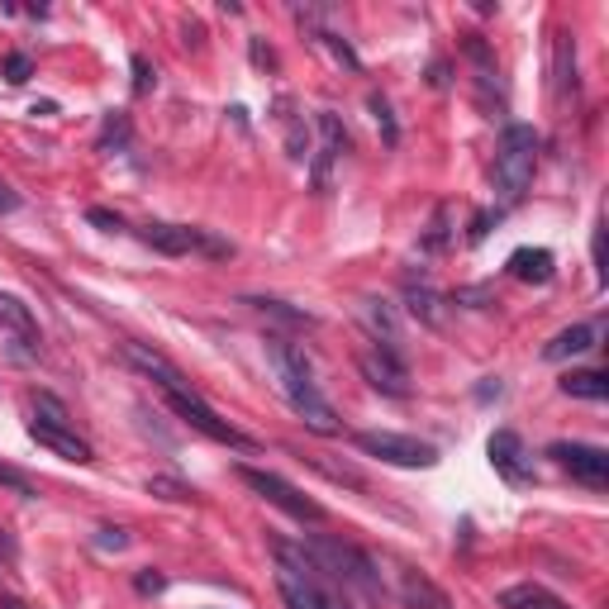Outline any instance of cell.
I'll return each instance as SVG.
<instances>
[{
	"label": "cell",
	"instance_id": "6da1fadb",
	"mask_svg": "<svg viewBox=\"0 0 609 609\" xmlns=\"http://www.w3.org/2000/svg\"><path fill=\"white\" fill-rule=\"evenodd\" d=\"M266 362H272V376H276V386H281L286 405L304 419V428H314L320 438H338L343 434L338 410L320 396V386H314V372H310L304 348H296V343L281 338V334H272L266 338Z\"/></svg>",
	"mask_w": 609,
	"mask_h": 609
},
{
	"label": "cell",
	"instance_id": "7a4b0ae2",
	"mask_svg": "<svg viewBox=\"0 0 609 609\" xmlns=\"http://www.w3.org/2000/svg\"><path fill=\"white\" fill-rule=\"evenodd\" d=\"M272 557H276V590H281L286 609H352L348 595L304 552V543L272 538Z\"/></svg>",
	"mask_w": 609,
	"mask_h": 609
},
{
	"label": "cell",
	"instance_id": "3957f363",
	"mask_svg": "<svg viewBox=\"0 0 609 609\" xmlns=\"http://www.w3.org/2000/svg\"><path fill=\"white\" fill-rule=\"evenodd\" d=\"M533 172H538V129L533 124H505L500 148H495V167H490L505 205H519L528 196Z\"/></svg>",
	"mask_w": 609,
	"mask_h": 609
},
{
	"label": "cell",
	"instance_id": "277c9868",
	"mask_svg": "<svg viewBox=\"0 0 609 609\" xmlns=\"http://www.w3.org/2000/svg\"><path fill=\"white\" fill-rule=\"evenodd\" d=\"M304 552L320 562V571L334 586L348 595V590H362L366 600H381V576H376V567H372V557L358 552L352 543H338V538H304Z\"/></svg>",
	"mask_w": 609,
	"mask_h": 609
},
{
	"label": "cell",
	"instance_id": "5b68a950",
	"mask_svg": "<svg viewBox=\"0 0 609 609\" xmlns=\"http://www.w3.org/2000/svg\"><path fill=\"white\" fill-rule=\"evenodd\" d=\"M162 396H167V405H172V414L176 419H186L190 428H196V434H205V438H214V443H228V448H258V443H252L243 428H234L228 424V419H220L210 410L205 400L196 396V386H181V390H162Z\"/></svg>",
	"mask_w": 609,
	"mask_h": 609
},
{
	"label": "cell",
	"instance_id": "8992f818",
	"mask_svg": "<svg viewBox=\"0 0 609 609\" xmlns=\"http://www.w3.org/2000/svg\"><path fill=\"white\" fill-rule=\"evenodd\" d=\"M238 481H243L248 490H258L262 500H272L276 510H286L290 519H300V524H324V505L310 500V495L296 490L290 481H281L276 472H262V466H238Z\"/></svg>",
	"mask_w": 609,
	"mask_h": 609
},
{
	"label": "cell",
	"instance_id": "52a82bcc",
	"mask_svg": "<svg viewBox=\"0 0 609 609\" xmlns=\"http://www.w3.org/2000/svg\"><path fill=\"white\" fill-rule=\"evenodd\" d=\"M138 238L162 252V258H186V252H210V258H234V243H220L205 228H186V224H143Z\"/></svg>",
	"mask_w": 609,
	"mask_h": 609
},
{
	"label": "cell",
	"instance_id": "ba28073f",
	"mask_svg": "<svg viewBox=\"0 0 609 609\" xmlns=\"http://www.w3.org/2000/svg\"><path fill=\"white\" fill-rule=\"evenodd\" d=\"M366 457H381L390 466H434L438 462V448L424 438H410V434H390V428H366V434L352 438Z\"/></svg>",
	"mask_w": 609,
	"mask_h": 609
},
{
	"label": "cell",
	"instance_id": "9c48e42d",
	"mask_svg": "<svg viewBox=\"0 0 609 609\" xmlns=\"http://www.w3.org/2000/svg\"><path fill=\"white\" fill-rule=\"evenodd\" d=\"M548 457L562 472H571L576 481H586L590 490H605L609 486V452L595 448V443H552Z\"/></svg>",
	"mask_w": 609,
	"mask_h": 609
},
{
	"label": "cell",
	"instance_id": "30bf717a",
	"mask_svg": "<svg viewBox=\"0 0 609 609\" xmlns=\"http://www.w3.org/2000/svg\"><path fill=\"white\" fill-rule=\"evenodd\" d=\"M358 366L362 376L372 381L376 390H386V396H410V366H405V358H390L386 348H376V343H366V348L358 352Z\"/></svg>",
	"mask_w": 609,
	"mask_h": 609
},
{
	"label": "cell",
	"instance_id": "8fae6325",
	"mask_svg": "<svg viewBox=\"0 0 609 609\" xmlns=\"http://www.w3.org/2000/svg\"><path fill=\"white\" fill-rule=\"evenodd\" d=\"M486 457H490V466H495V472H500L505 481H510V486H528V481H533L524 438H519L514 428H495L490 443H486Z\"/></svg>",
	"mask_w": 609,
	"mask_h": 609
},
{
	"label": "cell",
	"instance_id": "7c38bea8",
	"mask_svg": "<svg viewBox=\"0 0 609 609\" xmlns=\"http://www.w3.org/2000/svg\"><path fill=\"white\" fill-rule=\"evenodd\" d=\"M362 324H366L376 348H386L390 358H405V328L386 300H362Z\"/></svg>",
	"mask_w": 609,
	"mask_h": 609
},
{
	"label": "cell",
	"instance_id": "4fadbf2b",
	"mask_svg": "<svg viewBox=\"0 0 609 609\" xmlns=\"http://www.w3.org/2000/svg\"><path fill=\"white\" fill-rule=\"evenodd\" d=\"M348 152V129L334 110H320V152H314V190H328V162Z\"/></svg>",
	"mask_w": 609,
	"mask_h": 609
},
{
	"label": "cell",
	"instance_id": "5bb4252c",
	"mask_svg": "<svg viewBox=\"0 0 609 609\" xmlns=\"http://www.w3.org/2000/svg\"><path fill=\"white\" fill-rule=\"evenodd\" d=\"M396 590H400L405 609H452L448 590H443V586H434V581H428L424 571H414V567H400V576H396Z\"/></svg>",
	"mask_w": 609,
	"mask_h": 609
},
{
	"label": "cell",
	"instance_id": "9a60e30c",
	"mask_svg": "<svg viewBox=\"0 0 609 609\" xmlns=\"http://www.w3.org/2000/svg\"><path fill=\"white\" fill-rule=\"evenodd\" d=\"M29 438L38 443V448H48V452H58L62 462H91V443H81L72 434V428H53V424H43V419H34L29 424Z\"/></svg>",
	"mask_w": 609,
	"mask_h": 609
},
{
	"label": "cell",
	"instance_id": "2e32d148",
	"mask_svg": "<svg viewBox=\"0 0 609 609\" xmlns=\"http://www.w3.org/2000/svg\"><path fill=\"white\" fill-rule=\"evenodd\" d=\"M124 358H129V362H134L143 376L158 381L162 390H181V386H190V381H186L181 372H176V366H172L167 358H162L158 348H148V343H124Z\"/></svg>",
	"mask_w": 609,
	"mask_h": 609
},
{
	"label": "cell",
	"instance_id": "e0dca14e",
	"mask_svg": "<svg viewBox=\"0 0 609 609\" xmlns=\"http://www.w3.org/2000/svg\"><path fill=\"white\" fill-rule=\"evenodd\" d=\"M505 272L514 276V281H533V286H548L552 272H557V258L548 248H514L510 262H505Z\"/></svg>",
	"mask_w": 609,
	"mask_h": 609
},
{
	"label": "cell",
	"instance_id": "ac0fdd59",
	"mask_svg": "<svg viewBox=\"0 0 609 609\" xmlns=\"http://www.w3.org/2000/svg\"><path fill=\"white\" fill-rule=\"evenodd\" d=\"M595 338H600V328H595V324H571V328H562V334L548 343V348H543V358H548V362L581 358V352L595 348Z\"/></svg>",
	"mask_w": 609,
	"mask_h": 609
},
{
	"label": "cell",
	"instance_id": "d6986e66",
	"mask_svg": "<svg viewBox=\"0 0 609 609\" xmlns=\"http://www.w3.org/2000/svg\"><path fill=\"white\" fill-rule=\"evenodd\" d=\"M405 304H410V314H414L419 324H428V328L443 324V296H438L434 286L410 281V286H405Z\"/></svg>",
	"mask_w": 609,
	"mask_h": 609
},
{
	"label": "cell",
	"instance_id": "ffe728a7",
	"mask_svg": "<svg viewBox=\"0 0 609 609\" xmlns=\"http://www.w3.org/2000/svg\"><path fill=\"white\" fill-rule=\"evenodd\" d=\"M500 609H567V605L557 600L552 590H543V586H533V581H524V586L500 590Z\"/></svg>",
	"mask_w": 609,
	"mask_h": 609
},
{
	"label": "cell",
	"instance_id": "44dd1931",
	"mask_svg": "<svg viewBox=\"0 0 609 609\" xmlns=\"http://www.w3.org/2000/svg\"><path fill=\"white\" fill-rule=\"evenodd\" d=\"M0 324H5V328H15L19 338H34V334H38L34 310H29V304H24L19 296H10V290H0Z\"/></svg>",
	"mask_w": 609,
	"mask_h": 609
},
{
	"label": "cell",
	"instance_id": "7402d4cb",
	"mask_svg": "<svg viewBox=\"0 0 609 609\" xmlns=\"http://www.w3.org/2000/svg\"><path fill=\"white\" fill-rule=\"evenodd\" d=\"M562 390H567V396H576V400H605L609 396V381H605V372H567L562 376Z\"/></svg>",
	"mask_w": 609,
	"mask_h": 609
},
{
	"label": "cell",
	"instance_id": "603a6c76",
	"mask_svg": "<svg viewBox=\"0 0 609 609\" xmlns=\"http://www.w3.org/2000/svg\"><path fill=\"white\" fill-rule=\"evenodd\" d=\"M243 304H252L258 314H272V320H281V324H290V328H310L314 324V314H304V310H290L286 300H266V296H248Z\"/></svg>",
	"mask_w": 609,
	"mask_h": 609
},
{
	"label": "cell",
	"instance_id": "cb8c5ba5",
	"mask_svg": "<svg viewBox=\"0 0 609 609\" xmlns=\"http://www.w3.org/2000/svg\"><path fill=\"white\" fill-rule=\"evenodd\" d=\"M462 53L472 58L476 81H481V86H490V81H495V53L486 48V38H481V34H462Z\"/></svg>",
	"mask_w": 609,
	"mask_h": 609
},
{
	"label": "cell",
	"instance_id": "d4e9b609",
	"mask_svg": "<svg viewBox=\"0 0 609 609\" xmlns=\"http://www.w3.org/2000/svg\"><path fill=\"white\" fill-rule=\"evenodd\" d=\"M124 143H129V114H124V110H110V114H105V129H100V138H96V148H100V152H119Z\"/></svg>",
	"mask_w": 609,
	"mask_h": 609
},
{
	"label": "cell",
	"instance_id": "484cf974",
	"mask_svg": "<svg viewBox=\"0 0 609 609\" xmlns=\"http://www.w3.org/2000/svg\"><path fill=\"white\" fill-rule=\"evenodd\" d=\"M148 495L172 500V505H196V490H190L186 481H172V476H148Z\"/></svg>",
	"mask_w": 609,
	"mask_h": 609
},
{
	"label": "cell",
	"instance_id": "4316f807",
	"mask_svg": "<svg viewBox=\"0 0 609 609\" xmlns=\"http://www.w3.org/2000/svg\"><path fill=\"white\" fill-rule=\"evenodd\" d=\"M366 110H372V119H376L381 138H386V143L396 148V143H400V124H396V114H390V100H386V96H372V100H366Z\"/></svg>",
	"mask_w": 609,
	"mask_h": 609
},
{
	"label": "cell",
	"instance_id": "83f0119b",
	"mask_svg": "<svg viewBox=\"0 0 609 609\" xmlns=\"http://www.w3.org/2000/svg\"><path fill=\"white\" fill-rule=\"evenodd\" d=\"M304 462H310L314 472H324L328 481H343V486H352V490H362V486H366L362 472H352V466H338V462H328V457H304Z\"/></svg>",
	"mask_w": 609,
	"mask_h": 609
},
{
	"label": "cell",
	"instance_id": "f1b7e54d",
	"mask_svg": "<svg viewBox=\"0 0 609 609\" xmlns=\"http://www.w3.org/2000/svg\"><path fill=\"white\" fill-rule=\"evenodd\" d=\"M34 410L38 414H43V424H53V428H67V405H62L58 396H48V390H38V396H34Z\"/></svg>",
	"mask_w": 609,
	"mask_h": 609
},
{
	"label": "cell",
	"instance_id": "f546056e",
	"mask_svg": "<svg viewBox=\"0 0 609 609\" xmlns=\"http://www.w3.org/2000/svg\"><path fill=\"white\" fill-rule=\"evenodd\" d=\"M0 486H5V490H15V495H24V500H34V481L29 476H24L19 472V466H10V462H0Z\"/></svg>",
	"mask_w": 609,
	"mask_h": 609
},
{
	"label": "cell",
	"instance_id": "4dcf8cb0",
	"mask_svg": "<svg viewBox=\"0 0 609 609\" xmlns=\"http://www.w3.org/2000/svg\"><path fill=\"white\" fill-rule=\"evenodd\" d=\"M320 43H324V48H328V53H334V58L343 62V67H348V72H362V58H358V53H352V48H348V43H343V38H338V34H324V29H320Z\"/></svg>",
	"mask_w": 609,
	"mask_h": 609
},
{
	"label": "cell",
	"instance_id": "1f68e13d",
	"mask_svg": "<svg viewBox=\"0 0 609 609\" xmlns=\"http://www.w3.org/2000/svg\"><path fill=\"white\" fill-rule=\"evenodd\" d=\"M86 224H96L100 234H119V228H124V220H119L114 210H105V205H91V210H86Z\"/></svg>",
	"mask_w": 609,
	"mask_h": 609
},
{
	"label": "cell",
	"instance_id": "d6a6232c",
	"mask_svg": "<svg viewBox=\"0 0 609 609\" xmlns=\"http://www.w3.org/2000/svg\"><path fill=\"white\" fill-rule=\"evenodd\" d=\"M29 76H34V62L24 58V53H10V58H5V81H10V86H24Z\"/></svg>",
	"mask_w": 609,
	"mask_h": 609
},
{
	"label": "cell",
	"instance_id": "836d02e7",
	"mask_svg": "<svg viewBox=\"0 0 609 609\" xmlns=\"http://www.w3.org/2000/svg\"><path fill=\"white\" fill-rule=\"evenodd\" d=\"M304 148H310V134H304V124H300V119H290V124H286V152L300 162V158H304Z\"/></svg>",
	"mask_w": 609,
	"mask_h": 609
},
{
	"label": "cell",
	"instance_id": "e575fe53",
	"mask_svg": "<svg viewBox=\"0 0 609 609\" xmlns=\"http://www.w3.org/2000/svg\"><path fill=\"white\" fill-rule=\"evenodd\" d=\"M134 590L138 595H162V590H167V576H162V571H138V576H134Z\"/></svg>",
	"mask_w": 609,
	"mask_h": 609
},
{
	"label": "cell",
	"instance_id": "d590c367",
	"mask_svg": "<svg viewBox=\"0 0 609 609\" xmlns=\"http://www.w3.org/2000/svg\"><path fill=\"white\" fill-rule=\"evenodd\" d=\"M152 81H158V72L148 67V58H134V96H148Z\"/></svg>",
	"mask_w": 609,
	"mask_h": 609
},
{
	"label": "cell",
	"instance_id": "8d00e7d4",
	"mask_svg": "<svg viewBox=\"0 0 609 609\" xmlns=\"http://www.w3.org/2000/svg\"><path fill=\"white\" fill-rule=\"evenodd\" d=\"M96 548H105V552H124V548H129V533H124V528H100Z\"/></svg>",
	"mask_w": 609,
	"mask_h": 609
},
{
	"label": "cell",
	"instance_id": "74e56055",
	"mask_svg": "<svg viewBox=\"0 0 609 609\" xmlns=\"http://www.w3.org/2000/svg\"><path fill=\"white\" fill-rule=\"evenodd\" d=\"M452 304H490V290L486 286H462V290H452Z\"/></svg>",
	"mask_w": 609,
	"mask_h": 609
},
{
	"label": "cell",
	"instance_id": "f35d334b",
	"mask_svg": "<svg viewBox=\"0 0 609 609\" xmlns=\"http://www.w3.org/2000/svg\"><path fill=\"white\" fill-rule=\"evenodd\" d=\"M181 34H186V38H181L186 48H205V24H200V19L186 15V19H181Z\"/></svg>",
	"mask_w": 609,
	"mask_h": 609
},
{
	"label": "cell",
	"instance_id": "ab89813d",
	"mask_svg": "<svg viewBox=\"0 0 609 609\" xmlns=\"http://www.w3.org/2000/svg\"><path fill=\"white\" fill-rule=\"evenodd\" d=\"M252 62H258V67H276V53L262 43V38H252Z\"/></svg>",
	"mask_w": 609,
	"mask_h": 609
},
{
	"label": "cell",
	"instance_id": "60d3db41",
	"mask_svg": "<svg viewBox=\"0 0 609 609\" xmlns=\"http://www.w3.org/2000/svg\"><path fill=\"white\" fill-rule=\"evenodd\" d=\"M428 86H438V91L448 86V62H434V67H428Z\"/></svg>",
	"mask_w": 609,
	"mask_h": 609
},
{
	"label": "cell",
	"instance_id": "b9f144b4",
	"mask_svg": "<svg viewBox=\"0 0 609 609\" xmlns=\"http://www.w3.org/2000/svg\"><path fill=\"white\" fill-rule=\"evenodd\" d=\"M486 228H490V214H476V220H472V243L486 238Z\"/></svg>",
	"mask_w": 609,
	"mask_h": 609
},
{
	"label": "cell",
	"instance_id": "7bdbcfd3",
	"mask_svg": "<svg viewBox=\"0 0 609 609\" xmlns=\"http://www.w3.org/2000/svg\"><path fill=\"white\" fill-rule=\"evenodd\" d=\"M15 205H19V196H15V190H10V186H0V214H10Z\"/></svg>",
	"mask_w": 609,
	"mask_h": 609
},
{
	"label": "cell",
	"instance_id": "ee69618b",
	"mask_svg": "<svg viewBox=\"0 0 609 609\" xmlns=\"http://www.w3.org/2000/svg\"><path fill=\"white\" fill-rule=\"evenodd\" d=\"M0 609H29L24 600H15V595H5V600H0Z\"/></svg>",
	"mask_w": 609,
	"mask_h": 609
}]
</instances>
